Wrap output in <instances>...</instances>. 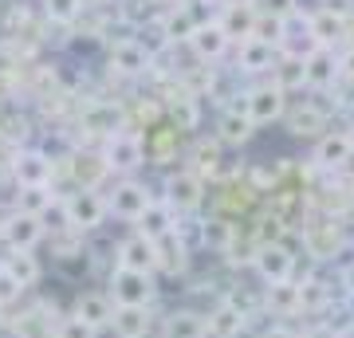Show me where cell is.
I'll return each mask as SVG.
<instances>
[{
	"instance_id": "1",
	"label": "cell",
	"mask_w": 354,
	"mask_h": 338,
	"mask_svg": "<svg viewBox=\"0 0 354 338\" xmlns=\"http://www.w3.org/2000/svg\"><path fill=\"white\" fill-rule=\"evenodd\" d=\"M106 288H111L106 295L114 299V307H150L158 295V283L150 272H130V267H111Z\"/></svg>"
},
{
	"instance_id": "2",
	"label": "cell",
	"mask_w": 354,
	"mask_h": 338,
	"mask_svg": "<svg viewBox=\"0 0 354 338\" xmlns=\"http://www.w3.org/2000/svg\"><path fill=\"white\" fill-rule=\"evenodd\" d=\"M102 158L111 165V173L130 177L134 169L146 165V138H142L138 130H118L114 138L102 142Z\"/></svg>"
},
{
	"instance_id": "3",
	"label": "cell",
	"mask_w": 354,
	"mask_h": 338,
	"mask_svg": "<svg viewBox=\"0 0 354 338\" xmlns=\"http://www.w3.org/2000/svg\"><path fill=\"white\" fill-rule=\"evenodd\" d=\"M162 200L177 216L197 213L201 200H205V177L193 173V169H174V173L165 177V185H162Z\"/></svg>"
},
{
	"instance_id": "4",
	"label": "cell",
	"mask_w": 354,
	"mask_h": 338,
	"mask_svg": "<svg viewBox=\"0 0 354 338\" xmlns=\"http://www.w3.org/2000/svg\"><path fill=\"white\" fill-rule=\"evenodd\" d=\"M64 216H67V228L95 232L106 220V197H102L99 189H75V193L64 197Z\"/></svg>"
},
{
	"instance_id": "5",
	"label": "cell",
	"mask_w": 354,
	"mask_h": 338,
	"mask_svg": "<svg viewBox=\"0 0 354 338\" xmlns=\"http://www.w3.org/2000/svg\"><path fill=\"white\" fill-rule=\"evenodd\" d=\"M79 126L95 134V138H114L118 130H127V106L122 102H111V99H87L79 106Z\"/></svg>"
},
{
	"instance_id": "6",
	"label": "cell",
	"mask_w": 354,
	"mask_h": 338,
	"mask_svg": "<svg viewBox=\"0 0 354 338\" xmlns=\"http://www.w3.org/2000/svg\"><path fill=\"white\" fill-rule=\"evenodd\" d=\"M8 173H12V181L20 189L24 185H51L55 181V158L48 150H36V146H20V150H12Z\"/></svg>"
},
{
	"instance_id": "7",
	"label": "cell",
	"mask_w": 354,
	"mask_h": 338,
	"mask_svg": "<svg viewBox=\"0 0 354 338\" xmlns=\"http://www.w3.org/2000/svg\"><path fill=\"white\" fill-rule=\"evenodd\" d=\"M150 185H142V181H134V177H122V181H114L111 189H106V213L122 216V220H138L146 209H150Z\"/></svg>"
},
{
	"instance_id": "8",
	"label": "cell",
	"mask_w": 354,
	"mask_h": 338,
	"mask_svg": "<svg viewBox=\"0 0 354 338\" xmlns=\"http://www.w3.org/2000/svg\"><path fill=\"white\" fill-rule=\"evenodd\" d=\"M244 114H248L256 126L279 122V118L288 114V95H283L272 79H264V83H256V87L244 91Z\"/></svg>"
},
{
	"instance_id": "9",
	"label": "cell",
	"mask_w": 354,
	"mask_h": 338,
	"mask_svg": "<svg viewBox=\"0 0 354 338\" xmlns=\"http://www.w3.org/2000/svg\"><path fill=\"white\" fill-rule=\"evenodd\" d=\"M252 272L260 276V283H283V279H295V256H291L283 244H256L252 252Z\"/></svg>"
},
{
	"instance_id": "10",
	"label": "cell",
	"mask_w": 354,
	"mask_h": 338,
	"mask_svg": "<svg viewBox=\"0 0 354 338\" xmlns=\"http://www.w3.org/2000/svg\"><path fill=\"white\" fill-rule=\"evenodd\" d=\"M106 67L122 79H138L153 71V59L138 48V39H118V44H106Z\"/></svg>"
},
{
	"instance_id": "11",
	"label": "cell",
	"mask_w": 354,
	"mask_h": 338,
	"mask_svg": "<svg viewBox=\"0 0 354 338\" xmlns=\"http://www.w3.org/2000/svg\"><path fill=\"white\" fill-rule=\"evenodd\" d=\"M228 48H232V39H228V32L221 28V20H216V16L201 20V24H197V32L189 36V51H193V59H197V63L225 59Z\"/></svg>"
},
{
	"instance_id": "12",
	"label": "cell",
	"mask_w": 354,
	"mask_h": 338,
	"mask_svg": "<svg viewBox=\"0 0 354 338\" xmlns=\"http://www.w3.org/2000/svg\"><path fill=\"white\" fill-rule=\"evenodd\" d=\"M0 240L8 244V252H32L44 240V220L12 209V213L4 216V225H0Z\"/></svg>"
},
{
	"instance_id": "13",
	"label": "cell",
	"mask_w": 354,
	"mask_h": 338,
	"mask_svg": "<svg viewBox=\"0 0 354 338\" xmlns=\"http://www.w3.org/2000/svg\"><path fill=\"white\" fill-rule=\"evenodd\" d=\"M304 71H307V91H330L342 79V51L319 44L304 59Z\"/></svg>"
},
{
	"instance_id": "14",
	"label": "cell",
	"mask_w": 354,
	"mask_h": 338,
	"mask_svg": "<svg viewBox=\"0 0 354 338\" xmlns=\"http://www.w3.org/2000/svg\"><path fill=\"white\" fill-rule=\"evenodd\" d=\"M67 177L75 181V189H102V181L111 177V165H106L102 150H71L67 153Z\"/></svg>"
},
{
	"instance_id": "15",
	"label": "cell",
	"mask_w": 354,
	"mask_h": 338,
	"mask_svg": "<svg viewBox=\"0 0 354 338\" xmlns=\"http://www.w3.org/2000/svg\"><path fill=\"white\" fill-rule=\"evenodd\" d=\"M114 263L118 267H130V272H158V244L138 232H130V236L118 240V248H114Z\"/></svg>"
},
{
	"instance_id": "16",
	"label": "cell",
	"mask_w": 354,
	"mask_h": 338,
	"mask_svg": "<svg viewBox=\"0 0 354 338\" xmlns=\"http://www.w3.org/2000/svg\"><path fill=\"white\" fill-rule=\"evenodd\" d=\"M264 311L276 319H291L304 311V283L283 279V283H264Z\"/></svg>"
},
{
	"instance_id": "17",
	"label": "cell",
	"mask_w": 354,
	"mask_h": 338,
	"mask_svg": "<svg viewBox=\"0 0 354 338\" xmlns=\"http://www.w3.org/2000/svg\"><path fill=\"white\" fill-rule=\"evenodd\" d=\"M177 220H181V216H177L162 197H153V200H150V209H146L138 220H134V232L158 244V240H165V236H174V232H177Z\"/></svg>"
},
{
	"instance_id": "18",
	"label": "cell",
	"mask_w": 354,
	"mask_h": 338,
	"mask_svg": "<svg viewBox=\"0 0 354 338\" xmlns=\"http://www.w3.org/2000/svg\"><path fill=\"white\" fill-rule=\"evenodd\" d=\"M279 63V48L276 44H264V39H241V51H236V71L244 75H272V67Z\"/></svg>"
},
{
	"instance_id": "19",
	"label": "cell",
	"mask_w": 354,
	"mask_h": 338,
	"mask_svg": "<svg viewBox=\"0 0 354 338\" xmlns=\"http://www.w3.org/2000/svg\"><path fill=\"white\" fill-rule=\"evenodd\" d=\"M351 162H354V146H351V138H346V130H330V134L319 138V146H315V165L319 169L339 173V169H346Z\"/></svg>"
},
{
	"instance_id": "20",
	"label": "cell",
	"mask_w": 354,
	"mask_h": 338,
	"mask_svg": "<svg viewBox=\"0 0 354 338\" xmlns=\"http://www.w3.org/2000/svg\"><path fill=\"white\" fill-rule=\"evenodd\" d=\"M256 134V122L248 118L244 111H232V106H225L221 111V118H216V134L213 138L221 142V146H232V150H241V146H248Z\"/></svg>"
},
{
	"instance_id": "21",
	"label": "cell",
	"mask_w": 354,
	"mask_h": 338,
	"mask_svg": "<svg viewBox=\"0 0 354 338\" xmlns=\"http://www.w3.org/2000/svg\"><path fill=\"white\" fill-rule=\"evenodd\" d=\"M205 323H209V338H241L252 319H248L244 311H236L228 299H221L213 311L205 314Z\"/></svg>"
},
{
	"instance_id": "22",
	"label": "cell",
	"mask_w": 354,
	"mask_h": 338,
	"mask_svg": "<svg viewBox=\"0 0 354 338\" xmlns=\"http://www.w3.org/2000/svg\"><path fill=\"white\" fill-rule=\"evenodd\" d=\"M87 326H95V330H102V326H111L114 323V299L106 295V291H83L75 299V311Z\"/></svg>"
},
{
	"instance_id": "23",
	"label": "cell",
	"mask_w": 354,
	"mask_h": 338,
	"mask_svg": "<svg viewBox=\"0 0 354 338\" xmlns=\"http://www.w3.org/2000/svg\"><path fill=\"white\" fill-rule=\"evenodd\" d=\"M158 20H162L169 44H189V36L197 32V24H201V12L189 8V4H169Z\"/></svg>"
},
{
	"instance_id": "24",
	"label": "cell",
	"mask_w": 354,
	"mask_h": 338,
	"mask_svg": "<svg viewBox=\"0 0 354 338\" xmlns=\"http://www.w3.org/2000/svg\"><path fill=\"white\" fill-rule=\"evenodd\" d=\"M232 244H236V225H232L225 213L205 216L201 220V248L225 256V252H232Z\"/></svg>"
},
{
	"instance_id": "25",
	"label": "cell",
	"mask_w": 354,
	"mask_h": 338,
	"mask_svg": "<svg viewBox=\"0 0 354 338\" xmlns=\"http://www.w3.org/2000/svg\"><path fill=\"white\" fill-rule=\"evenodd\" d=\"M162 338H209V323H205L201 311L181 307V311H169V314H165Z\"/></svg>"
},
{
	"instance_id": "26",
	"label": "cell",
	"mask_w": 354,
	"mask_h": 338,
	"mask_svg": "<svg viewBox=\"0 0 354 338\" xmlns=\"http://www.w3.org/2000/svg\"><path fill=\"white\" fill-rule=\"evenodd\" d=\"M256 4H221V28L228 32V39H252L256 28Z\"/></svg>"
},
{
	"instance_id": "27",
	"label": "cell",
	"mask_w": 354,
	"mask_h": 338,
	"mask_svg": "<svg viewBox=\"0 0 354 338\" xmlns=\"http://www.w3.org/2000/svg\"><path fill=\"white\" fill-rule=\"evenodd\" d=\"M114 335L118 338H150V307H114Z\"/></svg>"
},
{
	"instance_id": "28",
	"label": "cell",
	"mask_w": 354,
	"mask_h": 338,
	"mask_svg": "<svg viewBox=\"0 0 354 338\" xmlns=\"http://www.w3.org/2000/svg\"><path fill=\"white\" fill-rule=\"evenodd\" d=\"M16 209L44 220L51 209H59V197H55V189L51 185H24L20 193H16Z\"/></svg>"
},
{
	"instance_id": "29",
	"label": "cell",
	"mask_w": 354,
	"mask_h": 338,
	"mask_svg": "<svg viewBox=\"0 0 354 338\" xmlns=\"http://www.w3.org/2000/svg\"><path fill=\"white\" fill-rule=\"evenodd\" d=\"M0 267H4V272H8V276H12V279H16V283H20L24 291H28V288H36V283H39V276H44V267H39L36 252H8Z\"/></svg>"
},
{
	"instance_id": "30",
	"label": "cell",
	"mask_w": 354,
	"mask_h": 338,
	"mask_svg": "<svg viewBox=\"0 0 354 338\" xmlns=\"http://www.w3.org/2000/svg\"><path fill=\"white\" fill-rule=\"evenodd\" d=\"M165 111H169V118H174V126L181 134H185V130H197V122H201V99L185 95L181 87H177V95L165 99Z\"/></svg>"
},
{
	"instance_id": "31",
	"label": "cell",
	"mask_w": 354,
	"mask_h": 338,
	"mask_svg": "<svg viewBox=\"0 0 354 338\" xmlns=\"http://www.w3.org/2000/svg\"><path fill=\"white\" fill-rule=\"evenodd\" d=\"M272 83H276L283 95H295V91H307V71H304V59L295 55H279V63L272 67Z\"/></svg>"
},
{
	"instance_id": "32",
	"label": "cell",
	"mask_w": 354,
	"mask_h": 338,
	"mask_svg": "<svg viewBox=\"0 0 354 338\" xmlns=\"http://www.w3.org/2000/svg\"><path fill=\"white\" fill-rule=\"evenodd\" d=\"M51 311H55L51 303H39V307H32L24 319H16L12 323L16 338H55V323L48 319Z\"/></svg>"
},
{
	"instance_id": "33",
	"label": "cell",
	"mask_w": 354,
	"mask_h": 338,
	"mask_svg": "<svg viewBox=\"0 0 354 338\" xmlns=\"http://www.w3.org/2000/svg\"><path fill=\"white\" fill-rule=\"evenodd\" d=\"M221 150H225V146L216 138H197L193 150H189L193 165H185V169H193V173H201V177H213L216 169H221Z\"/></svg>"
},
{
	"instance_id": "34",
	"label": "cell",
	"mask_w": 354,
	"mask_h": 338,
	"mask_svg": "<svg viewBox=\"0 0 354 338\" xmlns=\"http://www.w3.org/2000/svg\"><path fill=\"white\" fill-rule=\"evenodd\" d=\"M134 39H138V48L146 51V55H150L153 63H158V59L165 55V51L174 48V44H169V36H165V28H162V20H158V16H153V20H146V24L134 28Z\"/></svg>"
},
{
	"instance_id": "35",
	"label": "cell",
	"mask_w": 354,
	"mask_h": 338,
	"mask_svg": "<svg viewBox=\"0 0 354 338\" xmlns=\"http://www.w3.org/2000/svg\"><path fill=\"white\" fill-rule=\"evenodd\" d=\"M158 267L162 272H169V276H177V272H185L189 267V248L181 244V236H165V240H158Z\"/></svg>"
},
{
	"instance_id": "36",
	"label": "cell",
	"mask_w": 354,
	"mask_h": 338,
	"mask_svg": "<svg viewBox=\"0 0 354 338\" xmlns=\"http://www.w3.org/2000/svg\"><path fill=\"white\" fill-rule=\"evenodd\" d=\"M44 8V20L48 24H59V28H75V20L83 16V8H87V0H39Z\"/></svg>"
},
{
	"instance_id": "37",
	"label": "cell",
	"mask_w": 354,
	"mask_h": 338,
	"mask_svg": "<svg viewBox=\"0 0 354 338\" xmlns=\"http://www.w3.org/2000/svg\"><path fill=\"white\" fill-rule=\"evenodd\" d=\"M311 32H315V39L323 44V48H330V39L342 36V16L330 12V8H323V12L311 16Z\"/></svg>"
},
{
	"instance_id": "38",
	"label": "cell",
	"mask_w": 354,
	"mask_h": 338,
	"mask_svg": "<svg viewBox=\"0 0 354 338\" xmlns=\"http://www.w3.org/2000/svg\"><path fill=\"white\" fill-rule=\"evenodd\" d=\"M99 330L95 326H87L79 314H64L59 323H55V338H95Z\"/></svg>"
},
{
	"instance_id": "39",
	"label": "cell",
	"mask_w": 354,
	"mask_h": 338,
	"mask_svg": "<svg viewBox=\"0 0 354 338\" xmlns=\"http://www.w3.org/2000/svg\"><path fill=\"white\" fill-rule=\"evenodd\" d=\"M20 295H24V288H20V283H16V279L8 276L4 267H0V307H8V303H16Z\"/></svg>"
},
{
	"instance_id": "40",
	"label": "cell",
	"mask_w": 354,
	"mask_h": 338,
	"mask_svg": "<svg viewBox=\"0 0 354 338\" xmlns=\"http://www.w3.org/2000/svg\"><path fill=\"white\" fill-rule=\"evenodd\" d=\"M299 338H339V326H330V323H315V326H307Z\"/></svg>"
},
{
	"instance_id": "41",
	"label": "cell",
	"mask_w": 354,
	"mask_h": 338,
	"mask_svg": "<svg viewBox=\"0 0 354 338\" xmlns=\"http://www.w3.org/2000/svg\"><path fill=\"white\" fill-rule=\"evenodd\" d=\"M339 283H342V291H346V299L354 303V260H351V263H346V267L339 272Z\"/></svg>"
},
{
	"instance_id": "42",
	"label": "cell",
	"mask_w": 354,
	"mask_h": 338,
	"mask_svg": "<svg viewBox=\"0 0 354 338\" xmlns=\"http://www.w3.org/2000/svg\"><path fill=\"white\" fill-rule=\"evenodd\" d=\"M260 338H299V335H295L291 326H283V323H272V326H268V330H264Z\"/></svg>"
},
{
	"instance_id": "43",
	"label": "cell",
	"mask_w": 354,
	"mask_h": 338,
	"mask_svg": "<svg viewBox=\"0 0 354 338\" xmlns=\"http://www.w3.org/2000/svg\"><path fill=\"white\" fill-rule=\"evenodd\" d=\"M342 71H346V75H354V51H342Z\"/></svg>"
},
{
	"instance_id": "44",
	"label": "cell",
	"mask_w": 354,
	"mask_h": 338,
	"mask_svg": "<svg viewBox=\"0 0 354 338\" xmlns=\"http://www.w3.org/2000/svg\"><path fill=\"white\" fill-rule=\"evenodd\" d=\"M221 4H256V0H221Z\"/></svg>"
},
{
	"instance_id": "45",
	"label": "cell",
	"mask_w": 354,
	"mask_h": 338,
	"mask_svg": "<svg viewBox=\"0 0 354 338\" xmlns=\"http://www.w3.org/2000/svg\"><path fill=\"white\" fill-rule=\"evenodd\" d=\"M346 138H351V146H354V126H351V130H346Z\"/></svg>"
},
{
	"instance_id": "46",
	"label": "cell",
	"mask_w": 354,
	"mask_h": 338,
	"mask_svg": "<svg viewBox=\"0 0 354 338\" xmlns=\"http://www.w3.org/2000/svg\"><path fill=\"white\" fill-rule=\"evenodd\" d=\"M0 323H4V307H0Z\"/></svg>"
}]
</instances>
